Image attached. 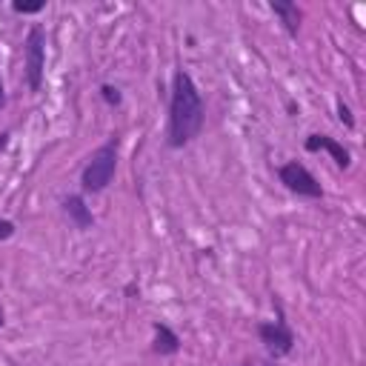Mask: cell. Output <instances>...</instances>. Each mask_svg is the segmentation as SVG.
Instances as JSON below:
<instances>
[{
  "instance_id": "cell-1",
  "label": "cell",
  "mask_w": 366,
  "mask_h": 366,
  "mask_svg": "<svg viewBox=\"0 0 366 366\" xmlns=\"http://www.w3.org/2000/svg\"><path fill=\"white\" fill-rule=\"evenodd\" d=\"M203 98L192 81L189 72L178 69L172 78V103H169V146L181 149V146L192 143L200 129H203Z\"/></svg>"
},
{
  "instance_id": "cell-2",
  "label": "cell",
  "mask_w": 366,
  "mask_h": 366,
  "mask_svg": "<svg viewBox=\"0 0 366 366\" xmlns=\"http://www.w3.org/2000/svg\"><path fill=\"white\" fill-rule=\"evenodd\" d=\"M115 169H118V140L112 137L89 158V164H86V169L81 175L84 192H92V195L103 192L115 178Z\"/></svg>"
},
{
  "instance_id": "cell-3",
  "label": "cell",
  "mask_w": 366,
  "mask_h": 366,
  "mask_svg": "<svg viewBox=\"0 0 366 366\" xmlns=\"http://www.w3.org/2000/svg\"><path fill=\"white\" fill-rule=\"evenodd\" d=\"M26 57V84L32 92H40L43 86V72H46V32L40 26H32L23 43Z\"/></svg>"
},
{
  "instance_id": "cell-4",
  "label": "cell",
  "mask_w": 366,
  "mask_h": 366,
  "mask_svg": "<svg viewBox=\"0 0 366 366\" xmlns=\"http://www.w3.org/2000/svg\"><path fill=\"white\" fill-rule=\"evenodd\" d=\"M278 178H280V183H283L289 192H295V195H301V198H312V200H321V198H324V189H321V183L315 181V175H312L304 164H298V161L283 164V166L278 169Z\"/></svg>"
},
{
  "instance_id": "cell-5",
  "label": "cell",
  "mask_w": 366,
  "mask_h": 366,
  "mask_svg": "<svg viewBox=\"0 0 366 366\" xmlns=\"http://www.w3.org/2000/svg\"><path fill=\"white\" fill-rule=\"evenodd\" d=\"M258 335H261V343L266 346V352L272 358H283V355H289L292 349H295V332H292L289 324L283 321L280 307H278V321L261 324L258 326Z\"/></svg>"
},
{
  "instance_id": "cell-6",
  "label": "cell",
  "mask_w": 366,
  "mask_h": 366,
  "mask_svg": "<svg viewBox=\"0 0 366 366\" xmlns=\"http://www.w3.org/2000/svg\"><path fill=\"white\" fill-rule=\"evenodd\" d=\"M307 149H309V152L326 149V152L332 155V161H335L341 169H349V164H352L349 149H343V143H338V140L329 137V135H309V137H307Z\"/></svg>"
},
{
  "instance_id": "cell-7",
  "label": "cell",
  "mask_w": 366,
  "mask_h": 366,
  "mask_svg": "<svg viewBox=\"0 0 366 366\" xmlns=\"http://www.w3.org/2000/svg\"><path fill=\"white\" fill-rule=\"evenodd\" d=\"M63 212L69 215V221L75 224L78 229H92V227H95V217H92V212H89V206L84 203L81 195L63 198Z\"/></svg>"
},
{
  "instance_id": "cell-8",
  "label": "cell",
  "mask_w": 366,
  "mask_h": 366,
  "mask_svg": "<svg viewBox=\"0 0 366 366\" xmlns=\"http://www.w3.org/2000/svg\"><path fill=\"white\" fill-rule=\"evenodd\" d=\"M272 12L280 18L283 29L289 35H298L301 32V9L298 4H289V0H278V4H272Z\"/></svg>"
},
{
  "instance_id": "cell-9",
  "label": "cell",
  "mask_w": 366,
  "mask_h": 366,
  "mask_svg": "<svg viewBox=\"0 0 366 366\" xmlns=\"http://www.w3.org/2000/svg\"><path fill=\"white\" fill-rule=\"evenodd\" d=\"M152 329H155V346H152V349H155L158 355H175V352L181 349V338H178L166 324L155 321Z\"/></svg>"
},
{
  "instance_id": "cell-10",
  "label": "cell",
  "mask_w": 366,
  "mask_h": 366,
  "mask_svg": "<svg viewBox=\"0 0 366 366\" xmlns=\"http://www.w3.org/2000/svg\"><path fill=\"white\" fill-rule=\"evenodd\" d=\"M43 0H35V4H21V0H18V4H15V12H21V15H35V12H43Z\"/></svg>"
},
{
  "instance_id": "cell-11",
  "label": "cell",
  "mask_w": 366,
  "mask_h": 366,
  "mask_svg": "<svg viewBox=\"0 0 366 366\" xmlns=\"http://www.w3.org/2000/svg\"><path fill=\"white\" fill-rule=\"evenodd\" d=\"M101 95H103V101H106L109 106H118V103H120V92H118L115 86H109V84L101 86Z\"/></svg>"
},
{
  "instance_id": "cell-12",
  "label": "cell",
  "mask_w": 366,
  "mask_h": 366,
  "mask_svg": "<svg viewBox=\"0 0 366 366\" xmlns=\"http://www.w3.org/2000/svg\"><path fill=\"white\" fill-rule=\"evenodd\" d=\"M338 118H341V123H346L349 129L355 126V118H352V112H349V106H346L343 101H338Z\"/></svg>"
},
{
  "instance_id": "cell-13",
  "label": "cell",
  "mask_w": 366,
  "mask_h": 366,
  "mask_svg": "<svg viewBox=\"0 0 366 366\" xmlns=\"http://www.w3.org/2000/svg\"><path fill=\"white\" fill-rule=\"evenodd\" d=\"M15 235V224L6 221V217H0V241H9Z\"/></svg>"
},
{
  "instance_id": "cell-14",
  "label": "cell",
  "mask_w": 366,
  "mask_h": 366,
  "mask_svg": "<svg viewBox=\"0 0 366 366\" xmlns=\"http://www.w3.org/2000/svg\"><path fill=\"white\" fill-rule=\"evenodd\" d=\"M6 106V92H4V81H0V109Z\"/></svg>"
},
{
  "instance_id": "cell-15",
  "label": "cell",
  "mask_w": 366,
  "mask_h": 366,
  "mask_svg": "<svg viewBox=\"0 0 366 366\" xmlns=\"http://www.w3.org/2000/svg\"><path fill=\"white\" fill-rule=\"evenodd\" d=\"M6 324V315H4V307H0V326H4Z\"/></svg>"
},
{
  "instance_id": "cell-16",
  "label": "cell",
  "mask_w": 366,
  "mask_h": 366,
  "mask_svg": "<svg viewBox=\"0 0 366 366\" xmlns=\"http://www.w3.org/2000/svg\"><path fill=\"white\" fill-rule=\"evenodd\" d=\"M6 137H9V135H0V149H4V146H6Z\"/></svg>"
},
{
  "instance_id": "cell-17",
  "label": "cell",
  "mask_w": 366,
  "mask_h": 366,
  "mask_svg": "<svg viewBox=\"0 0 366 366\" xmlns=\"http://www.w3.org/2000/svg\"><path fill=\"white\" fill-rule=\"evenodd\" d=\"M263 366H275V363H272V360H266V363H263Z\"/></svg>"
},
{
  "instance_id": "cell-18",
  "label": "cell",
  "mask_w": 366,
  "mask_h": 366,
  "mask_svg": "<svg viewBox=\"0 0 366 366\" xmlns=\"http://www.w3.org/2000/svg\"><path fill=\"white\" fill-rule=\"evenodd\" d=\"M241 366H252V363H249V360H244V363H241Z\"/></svg>"
}]
</instances>
